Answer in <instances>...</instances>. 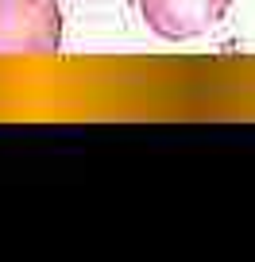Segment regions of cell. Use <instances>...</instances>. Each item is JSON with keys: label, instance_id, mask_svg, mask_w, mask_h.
<instances>
[{"label": "cell", "instance_id": "obj_1", "mask_svg": "<svg viewBox=\"0 0 255 262\" xmlns=\"http://www.w3.org/2000/svg\"><path fill=\"white\" fill-rule=\"evenodd\" d=\"M62 50L58 0H0V58H50Z\"/></svg>", "mask_w": 255, "mask_h": 262}, {"label": "cell", "instance_id": "obj_2", "mask_svg": "<svg viewBox=\"0 0 255 262\" xmlns=\"http://www.w3.org/2000/svg\"><path fill=\"white\" fill-rule=\"evenodd\" d=\"M143 24L163 42H189L209 35L232 12V0H135Z\"/></svg>", "mask_w": 255, "mask_h": 262}]
</instances>
